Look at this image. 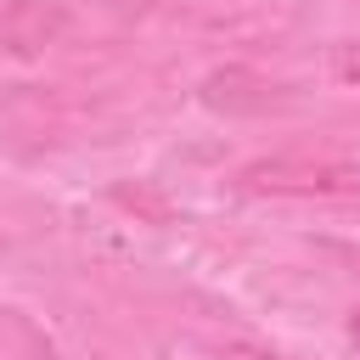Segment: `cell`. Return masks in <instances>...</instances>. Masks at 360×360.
Segmentation results:
<instances>
[{
	"mask_svg": "<svg viewBox=\"0 0 360 360\" xmlns=\"http://www.w3.org/2000/svg\"><path fill=\"white\" fill-rule=\"evenodd\" d=\"M326 73H332L338 84L360 90V39H343V45H332V56H326Z\"/></svg>",
	"mask_w": 360,
	"mask_h": 360,
	"instance_id": "3",
	"label": "cell"
},
{
	"mask_svg": "<svg viewBox=\"0 0 360 360\" xmlns=\"http://www.w3.org/2000/svg\"><path fill=\"white\" fill-rule=\"evenodd\" d=\"M349 338H354V349H360V304L349 309Z\"/></svg>",
	"mask_w": 360,
	"mask_h": 360,
	"instance_id": "5",
	"label": "cell"
},
{
	"mask_svg": "<svg viewBox=\"0 0 360 360\" xmlns=\"http://www.w3.org/2000/svg\"><path fill=\"white\" fill-rule=\"evenodd\" d=\"M214 360H281V354H276V349H264V343L231 338V343H214Z\"/></svg>",
	"mask_w": 360,
	"mask_h": 360,
	"instance_id": "4",
	"label": "cell"
},
{
	"mask_svg": "<svg viewBox=\"0 0 360 360\" xmlns=\"http://www.w3.org/2000/svg\"><path fill=\"white\" fill-rule=\"evenodd\" d=\"M68 28L62 0H6V51L11 56H39L45 45H56Z\"/></svg>",
	"mask_w": 360,
	"mask_h": 360,
	"instance_id": "2",
	"label": "cell"
},
{
	"mask_svg": "<svg viewBox=\"0 0 360 360\" xmlns=\"http://www.w3.org/2000/svg\"><path fill=\"white\" fill-rule=\"evenodd\" d=\"M0 56H11V51H6V6H0Z\"/></svg>",
	"mask_w": 360,
	"mask_h": 360,
	"instance_id": "6",
	"label": "cell"
},
{
	"mask_svg": "<svg viewBox=\"0 0 360 360\" xmlns=\"http://www.w3.org/2000/svg\"><path fill=\"white\" fill-rule=\"evenodd\" d=\"M248 197H292V202H360V158L343 152H264L236 169Z\"/></svg>",
	"mask_w": 360,
	"mask_h": 360,
	"instance_id": "1",
	"label": "cell"
}]
</instances>
